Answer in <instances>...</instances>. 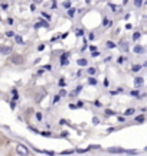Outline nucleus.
I'll list each match as a JSON object with an SVG mask.
<instances>
[{
    "mask_svg": "<svg viewBox=\"0 0 147 156\" xmlns=\"http://www.w3.org/2000/svg\"><path fill=\"white\" fill-rule=\"evenodd\" d=\"M25 56L22 55V54H13L12 56H10V62L13 64V65H23L25 64Z\"/></svg>",
    "mask_w": 147,
    "mask_h": 156,
    "instance_id": "1",
    "label": "nucleus"
},
{
    "mask_svg": "<svg viewBox=\"0 0 147 156\" xmlns=\"http://www.w3.org/2000/svg\"><path fill=\"white\" fill-rule=\"evenodd\" d=\"M16 153L19 156H28L29 155V149L26 145H17L16 146Z\"/></svg>",
    "mask_w": 147,
    "mask_h": 156,
    "instance_id": "2",
    "label": "nucleus"
},
{
    "mask_svg": "<svg viewBox=\"0 0 147 156\" xmlns=\"http://www.w3.org/2000/svg\"><path fill=\"white\" fill-rule=\"evenodd\" d=\"M69 56H71V52H64V54L61 55L59 61H61V65L62 66H67L69 64Z\"/></svg>",
    "mask_w": 147,
    "mask_h": 156,
    "instance_id": "3",
    "label": "nucleus"
},
{
    "mask_svg": "<svg viewBox=\"0 0 147 156\" xmlns=\"http://www.w3.org/2000/svg\"><path fill=\"white\" fill-rule=\"evenodd\" d=\"M12 52H13V48H12V46H7V45H0V55L7 56V55H10Z\"/></svg>",
    "mask_w": 147,
    "mask_h": 156,
    "instance_id": "4",
    "label": "nucleus"
},
{
    "mask_svg": "<svg viewBox=\"0 0 147 156\" xmlns=\"http://www.w3.org/2000/svg\"><path fill=\"white\" fill-rule=\"evenodd\" d=\"M117 46H118L123 52H129V49H130V45H129V42H127V40H121Z\"/></svg>",
    "mask_w": 147,
    "mask_h": 156,
    "instance_id": "5",
    "label": "nucleus"
},
{
    "mask_svg": "<svg viewBox=\"0 0 147 156\" xmlns=\"http://www.w3.org/2000/svg\"><path fill=\"white\" fill-rule=\"evenodd\" d=\"M49 23H48V20H44V19H39V22L35 25V29H39V28H48Z\"/></svg>",
    "mask_w": 147,
    "mask_h": 156,
    "instance_id": "6",
    "label": "nucleus"
},
{
    "mask_svg": "<svg viewBox=\"0 0 147 156\" xmlns=\"http://www.w3.org/2000/svg\"><path fill=\"white\" fill-rule=\"evenodd\" d=\"M107 152H110V153H125V149H123V147H108Z\"/></svg>",
    "mask_w": 147,
    "mask_h": 156,
    "instance_id": "7",
    "label": "nucleus"
},
{
    "mask_svg": "<svg viewBox=\"0 0 147 156\" xmlns=\"http://www.w3.org/2000/svg\"><path fill=\"white\" fill-rule=\"evenodd\" d=\"M143 84H144V78L143 77H136L134 78V85L136 87H141Z\"/></svg>",
    "mask_w": 147,
    "mask_h": 156,
    "instance_id": "8",
    "label": "nucleus"
},
{
    "mask_svg": "<svg viewBox=\"0 0 147 156\" xmlns=\"http://www.w3.org/2000/svg\"><path fill=\"white\" fill-rule=\"evenodd\" d=\"M133 51H134V54H144V52H146V49H144L141 45H136V46L133 48Z\"/></svg>",
    "mask_w": 147,
    "mask_h": 156,
    "instance_id": "9",
    "label": "nucleus"
},
{
    "mask_svg": "<svg viewBox=\"0 0 147 156\" xmlns=\"http://www.w3.org/2000/svg\"><path fill=\"white\" fill-rule=\"evenodd\" d=\"M82 90H84V87H82V85H78V87L75 88V91H74V93H71L69 96H71V97H75V96H78V94H79Z\"/></svg>",
    "mask_w": 147,
    "mask_h": 156,
    "instance_id": "10",
    "label": "nucleus"
},
{
    "mask_svg": "<svg viewBox=\"0 0 147 156\" xmlns=\"http://www.w3.org/2000/svg\"><path fill=\"white\" fill-rule=\"evenodd\" d=\"M76 64H78L79 66H87V65H88V61H87L85 58H79V59L76 61Z\"/></svg>",
    "mask_w": 147,
    "mask_h": 156,
    "instance_id": "11",
    "label": "nucleus"
},
{
    "mask_svg": "<svg viewBox=\"0 0 147 156\" xmlns=\"http://www.w3.org/2000/svg\"><path fill=\"white\" fill-rule=\"evenodd\" d=\"M15 42L17 43V45H23V38L20 35H15Z\"/></svg>",
    "mask_w": 147,
    "mask_h": 156,
    "instance_id": "12",
    "label": "nucleus"
},
{
    "mask_svg": "<svg viewBox=\"0 0 147 156\" xmlns=\"http://www.w3.org/2000/svg\"><path fill=\"white\" fill-rule=\"evenodd\" d=\"M107 26H111V20L108 17H104L102 19V28H107Z\"/></svg>",
    "mask_w": 147,
    "mask_h": 156,
    "instance_id": "13",
    "label": "nucleus"
},
{
    "mask_svg": "<svg viewBox=\"0 0 147 156\" xmlns=\"http://www.w3.org/2000/svg\"><path fill=\"white\" fill-rule=\"evenodd\" d=\"M141 68H143V65H140V64H134V65L131 66V71H133V72H138Z\"/></svg>",
    "mask_w": 147,
    "mask_h": 156,
    "instance_id": "14",
    "label": "nucleus"
},
{
    "mask_svg": "<svg viewBox=\"0 0 147 156\" xmlns=\"http://www.w3.org/2000/svg\"><path fill=\"white\" fill-rule=\"evenodd\" d=\"M134 113H136V110H134V108H127V110L124 111V116H133Z\"/></svg>",
    "mask_w": 147,
    "mask_h": 156,
    "instance_id": "15",
    "label": "nucleus"
},
{
    "mask_svg": "<svg viewBox=\"0 0 147 156\" xmlns=\"http://www.w3.org/2000/svg\"><path fill=\"white\" fill-rule=\"evenodd\" d=\"M87 72H88V75H90V77H94V75L97 74V68H94V66H92V68H88V70H87Z\"/></svg>",
    "mask_w": 147,
    "mask_h": 156,
    "instance_id": "16",
    "label": "nucleus"
},
{
    "mask_svg": "<svg viewBox=\"0 0 147 156\" xmlns=\"http://www.w3.org/2000/svg\"><path fill=\"white\" fill-rule=\"evenodd\" d=\"M110 7H111V10H113L114 13H120V12H121L120 6H117V5H110Z\"/></svg>",
    "mask_w": 147,
    "mask_h": 156,
    "instance_id": "17",
    "label": "nucleus"
},
{
    "mask_svg": "<svg viewBox=\"0 0 147 156\" xmlns=\"http://www.w3.org/2000/svg\"><path fill=\"white\" fill-rule=\"evenodd\" d=\"M105 45H107V48L113 49V48H115V46H117V43H114L113 40H107V42H105Z\"/></svg>",
    "mask_w": 147,
    "mask_h": 156,
    "instance_id": "18",
    "label": "nucleus"
},
{
    "mask_svg": "<svg viewBox=\"0 0 147 156\" xmlns=\"http://www.w3.org/2000/svg\"><path fill=\"white\" fill-rule=\"evenodd\" d=\"M104 113H105L107 116H115V114H117L115 111H113V110H110V108H105V110H104Z\"/></svg>",
    "mask_w": 147,
    "mask_h": 156,
    "instance_id": "19",
    "label": "nucleus"
},
{
    "mask_svg": "<svg viewBox=\"0 0 147 156\" xmlns=\"http://www.w3.org/2000/svg\"><path fill=\"white\" fill-rule=\"evenodd\" d=\"M15 35H16V33H15L13 31H6V32H5V36H6V38H15Z\"/></svg>",
    "mask_w": 147,
    "mask_h": 156,
    "instance_id": "20",
    "label": "nucleus"
},
{
    "mask_svg": "<svg viewBox=\"0 0 147 156\" xmlns=\"http://www.w3.org/2000/svg\"><path fill=\"white\" fill-rule=\"evenodd\" d=\"M97 82H98L97 78H94V77H90V78H88V84H90V85H97Z\"/></svg>",
    "mask_w": 147,
    "mask_h": 156,
    "instance_id": "21",
    "label": "nucleus"
},
{
    "mask_svg": "<svg viewBox=\"0 0 147 156\" xmlns=\"http://www.w3.org/2000/svg\"><path fill=\"white\" fill-rule=\"evenodd\" d=\"M144 120H146V117H144L143 114H141V116H137V117L134 119V121H136V123H143Z\"/></svg>",
    "mask_w": 147,
    "mask_h": 156,
    "instance_id": "22",
    "label": "nucleus"
},
{
    "mask_svg": "<svg viewBox=\"0 0 147 156\" xmlns=\"http://www.w3.org/2000/svg\"><path fill=\"white\" fill-rule=\"evenodd\" d=\"M59 101H61V96H59V94L53 96V98H52V104H56V103H59Z\"/></svg>",
    "mask_w": 147,
    "mask_h": 156,
    "instance_id": "23",
    "label": "nucleus"
},
{
    "mask_svg": "<svg viewBox=\"0 0 147 156\" xmlns=\"http://www.w3.org/2000/svg\"><path fill=\"white\" fill-rule=\"evenodd\" d=\"M62 6H64L65 9H71V2H69V0H65V2L62 3Z\"/></svg>",
    "mask_w": 147,
    "mask_h": 156,
    "instance_id": "24",
    "label": "nucleus"
},
{
    "mask_svg": "<svg viewBox=\"0 0 147 156\" xmlns=\"http://www.w3.org/2000/svg\"><path fill=\"white\" fill-rule=\"evenodd\" d=\"M35 117H36L38 121H42V113H40V111H36V113H35Z\"/></svg>",
    "mask_w": 147,
    "mask_h": 156,
    "instance_id": "25",
    "label": "nucleus"
},
{
    "mask_svg": "<svg viewBox=\"0 0 147 156\" xmlns=\"http://www.w3.org/2000/svg\"><path fill=\"white\" fill-rule=\"evenodd\" d=\"M12 94H13V100H15V101H17L19 96H17V91H16V88H13V90H12Z\"/></svg>",
    "mask_w": 147,
    "mask_h": 156,
    "instance_id": "26",
    "label": "nucleus"
},
{
    "mask_svg": "<svg viewBox=\"0 0 147 156\" xmlns=\"http://www.w3.org/2000/svg\"><path fill=\"white\" fill-rule=\"evenodd\" d=\"M75 35L76 36H84V29H75Z\"/></svg>",
    "mask_w": 147,
    "mask_h": 156,
    "instance_id": "27",
    "label": "nucleus"
},
{
    "mask_svg": "<svg viewBox=\"0 0 147 156\" xmlns=\"http://www.w3.org/2000/svg\"><path fill=\"white\" fill-rule=\"evenodd\" d=\"M74 15H75V9H72V7L68 9V16L69 17H74Z\"/></svg>",
    "mask_w": 147,
    "mask_h": 156,
    "instance_id": "28",
    "label": "nucleus"
},
{
    "mask_svg": "<svg viewBox=\"0 0 147 156\" xmlns=\"http://www.w3.org/2000/svg\"><path fill=\"white\" fill-rule=\"evenodd\" d=\"M140 36H141V33H138V32L133 33V40H138V39H140Z\"/></svg>",
    "mask_w": 147,
    "mask_h": 156,
    "instance_id": "29",
    "label": "nucleus"
},
{
    "mask_svg": "<svg viewBox=\"0 0 147 156\" xmlns=\"http://www.w3.org/2000/svg\"><path fill=\"white\" fill-rule=\"evenodd\" d=\"M143 5V0H134V6L136 7H140Z\"/></svg>",
    "mask_w": 147,
    "mask_h": 156,
    "instance_id": "30",
    "label": "nucleus"
},
{
    "mask_svg": "<svg viewBox=\"0 0 147 156\" xmlns=\"http://www.w3.org/2000/svg\"><path fill=\"white\" fill-rule=\"evenodd\" d=\"M40 135L42 136H45V137H51L52 135H51V131H40Z\"/></svg>",
    "mask_w": 147,
    "mask_h": 156,
    "instance_id": "31",
    "label": "nucleus"
},
{
    "mask_svg": "<svg viewBox=\"0 0 147 156\" xmlns=\"http://www.w3.org/2000/svg\"><path fill=\"white\" fill-rule=\"evenodd\" d=\"M58 84H59V87L64 88V87H65V80H64V78H61V80L58 81Z\"/></svg>",
    "mask_w": 147,
    "mask_h": 156,
    "instance_id": "32",
    "label": "nucleus"
},
{
    "mask_svg": "<svg viewBox=\"0 0 147 156\" xmlns=\"http://www.w3.org/2000/svg\"><path fill=\"white\" fill-rule=\"evenodd\" d=\"M42 16H44L46 20H51V15H49V13H46V12H44V13H42Z\"/></svg>",
    "mask_w": 147,
    "mask_h": 156,
    "instance_id": "33",
    "label": "nucleus"
},
{
    "mask_svg": "<svg viewBox=\"0 0 147 156\" xmlns=\"http://www.w3.org/2000/svg\"><path fill=\"white\" fill-rule=\"evenodd\" d=\"M13 23H15V19H13V17H7V25H10V26H12Z\"/></svg>",
    "mask_w": 147,
    "mask_h": 156,
    "instance_id": "34",
    "label": "nucleus"
},
{
    "mask_svg": "<svg viewBox=\"0 0 147 156\" xmlns=\"http://www.w3.org/2000/svg\"><path fill=\"white\" fill-rule=\"evenodd\" d=\"M92 104H94L95 107H102V104L100 103V100H95V101H92Z\"/></svg>",
    "mask_w": 147,
    "mask_h": 156,
    "instance_id": "35",
    "label": "nucleus"
},
{
    "mask_svg": "<svg viewBox=\"0 0 147 156\" xmlns=\"http://www.w3.org/2000/svg\"><path fill=\"white\" fill-rule=\"evenodd\" d=\"M59 96L62 97V96H67V91H65V88H61L59 90Z\"/></svg>",
    "mask_w": 147,
    "mask_h": 156,
    "instance_id": "36",
    "label": "nucleus"
},
{
    "mask_svg": "<svg viewBox=\"0 0 147 156\" xmlns=\"http://www.w3.org/2000/svg\"><path fill=\"white\" fill-rule=\"evenodd\" d=\"M44 70H46V71H52V65H49V64L45 65V66H44Z\"/></svg>",
    "mask_w": 147,
    "mask_h": 156,
    "instance_id": "37",
    "label": "nucleus"
},
{
    "mask_svg": "<svg viewBox=\"0 0 147 156\" xmlns=\"http://www.w3.org/2000/svg\"><path fill=\"white\" fill-rule=\"evenodd\" d=\"M45 49V43H40V45L38 46V51H44Z\"/></svg>",
    "mask_w": 147,
    "mask_h": 156,
    "instance_id": "38",
    "label": "nucleus"
},
{
    "mask_svg": "<svg viewBox=\"0 0 147 156\" xmlns=\"http://www.w3.org/2000/svg\"><path fill=\"white\" fill-rule=\"evenodd\" d=\"M75 150H64L62 152V155H71V153H74Z\"/></svg>",
    "mask_w": 147,
    "mask_h": 156,
    "instance_id": "39",
    "label": "nucleus"
},
{
    "mask_svg": "<svg viewBox=\"0 0 147 156\" xmlns=\"http://www.w3.org/2000/svg\"><path fill=\"white\" fill-rule=\"evenodd\" d=\"M88 39H90V40H94V39H95V35H94V33L91 32V33L88 35Z\"/></svg>",
    "mask_w": 147,
    "mask_h": 156,
    "instance_id": "40",
    "label": "nucleus"
},
{
    "mask_svg": "<svg viewBox=\"0 0 147 156\" xmlns=\"http://www.w3.org/2000/svg\"><path fill=\"white\" fill-rule=\"evenodd\" d=\"M130 94H131V96H134V97H137V96H138V90H133Z\"/></svg>",
    "mask_w": 147,
    "mask_h": 156,
    "instance_id": "41",
    "label": "nucleus"
},
{
    "mask_svg": "<svg viewBox=\"0 0 147 156\" xmlns=\"http://www.w3.org/2000/svg\"><path fill=\"white\" fill-rule=\"evenodd\" d=\"M15 107H16V101H15V100H12V101H10V108L13 110Z\"/></svg>",
    "mask_w": 147,
    "mask_h": 156,
    "instance_id": "42",
    "label": "nucleus"
},
{
    "mask_svg": "<svg viewBox=\"0 0 147 156\" xmlns=\"http://www.w3.org/2000/svg\"><path fill=\"white\" fill-rule=\"evenodd\" d=\"M92 123H94V124H98V123H100V119H98V117H92Z\"/></svg>",
    "mask_w": 147,
    "mask_h": 156,
    "instance_id": "43",
    "label": "nucleus"
},
{
    "mask_svg": "<svg viewBox=\"0 0 147 156\" xmlns=\"http://www.w3.org/2000/svg\"><path fill=\"white\" fill-rule=\"evenodd\" d=\"M125 153H129V155H136L137 150H125Z\"/></svg>",
    "mask_w": 147,
    "mask_h": 156,
    "instance_id": "44",
    "label": "nucleus"
},
{
    "mask_svg": "<svg viewBox=\"0 0 147 156\" xmlns=\"http://www.w3.org/2000/svg\"><path fill=\"white\" fill-rule=\"evenodd\" d=\"M100 55H101V54H100L98 51H94V52H92V56H94V58H97V56H100Z\"/></svg>",
    "mask_w": 147,
    "mask_h": 156,
    "instance_id": "45",
    "label": "nucleus"
},
{
    "mask_svg": "<svg viewBox=\"0 0 147 156\" xmlns=\"http://www.w3.org/2000/svg\"><path fill=\"white\" fill-rule=\"evenodd\" d=\"M124 59H125L124 56H120V58L117 59V62H118V64H123V62H124Z\"/></svg>",
    "mask_w": 147,
    "mask_h": 156,
    "instance_id": "46",
    "label": "nucleus"
},
{
    "mask_svg": "<svg viewBox=\"0 0 147 156\" xmlns=\"http://www.w3.org/2000/svg\"><path fill=\"white\" fill-rule=\"evenodd\" d=\"M76 107H78V108H79V107H84V101H81V100H79V101L76 103Z\"/></svg>",
    "mask_w": 147,
    "mask_h": 156,
    "instance_id": "47",
    "label": "nucleus"
},
{
    "mask_svg": "<svg viewBox=\"0 0 147 156\" xmlns=\"http://www.w3.org/2000/svg\"><path fill=\"white\" fill-rule=\"evenodd\" d=\"M0 7H2V10H7V7H9V6H7L6 3H3V5H2V6H0Z\"/></svg>",
    "mask_w": 147,
    "mask_h": 156,
    "instance_id": "48",
    "label": "nucleus"
},
{
    "mask_svg": "<svg viewBox=\"0 0 147 156\" xmlns=\"http://www.w3.org/2000/svg\"><path fill=\"white\" fill-rule=\"evenodd\" d=\"M36 10V5L33 3V5H30V12H35Z\"/></svg>",
    "mask_w": 147,
    "mask_h": 156,
    "instance_id": "49",
    "label": "nucleus"
},
{
    "mask_svg": "<svg viewBox=\"0 0 147 156\" xmlns=\"http://www.w3.org/2000/svg\"><path fill=\"white\" fill-rule=\"evenodd\" d=\"M90 49H91V52H94V51H97V46H94V45H91V46H90Z\"/></svg>",
    "mask_w": 147,
    "mask_h": 156,
    "instance_id": "50",
    "label": "nucleus"
},
{
    "mask_svg": "<svg viewBox=\"0 0 147 156\" xmlns=\"http://www.w3.org/2000/svg\"><path fill=\"white\" fill-rule=\"evenodd\" d=\"M42 2H44V0H33V3H35V5H38V3H42Z\"/></svg>",
    "mask_w": 147,
    "mask_h": 156,
    "instance_id": "51",
    "label": "nucleus"
},
{
    "mask_svg": "<svg viewBox=\"0 0 147 156\" xmlns=\"http://www.w3.org/2000/svg\"><path fill=\"white\" fill-rule=\"evenodd\" d=\"M69 108H78L76 104H69Z\"/></svg>",
    "mask_w": 147,
    "mask_h": 156,
    "instance_id": "52",
    "label": "nucleus"
},
{
    "mask_svg": "<svg viewBox=\"0 0 147 156\" xmlns=\"http://www.w3.org/2000/svg\"><path fill=\"white\" fill-rule=\"evenodd\" d=\"M104 85H105V87H108V80H107V78L104 80Z\"/></svg>",
    "mask_w": 147,
    "mask_h": 156,
    "instance_id": "53",
    "label": "nucleus"
},
{
    "mask_svg": "<svg viewBox=\"0 0 147 156\" xmlns=\"http://www.w3.org/2000/svg\"><path fill=\"white\" fill-rule=\"evenodd\" d=\"M127 2H129V0H124V2H123V3H124V5H125V3H127Z\"/></svg>",
    "mask_w": 147,
    "mask_h": 156,
    "instance_id": "54",
    "label": "nucleus"
},
{
    "mask_svg": "<svg viewBox=\"0 0 147 156\" xmlns=\"http://www.w3.org/2000/svg\"><path fill=\"white\" fill-rule=\"evenodd\" d=\"M144 152H147V146H146V147H144Z\"/></svg>",
    "mask_w": 147,
    "mask_h": 156,
    "instance_id": "55",
    "label": "nucleus"
},
{
    "mask_svg": "<svg viewBox=\"0 0 147 156\" xmlns=\"http://www.w3.org/2000/svg\"><path fill=\"white\" fill-rule=\"evenodd\" d=\"M146 5H147V2H146Z\"/></svg>",
    "mask_w": 147,
    "mask_h": 156,
    "instance_id": "56",
    "label": "nucleus"
}]
</instances>
